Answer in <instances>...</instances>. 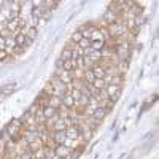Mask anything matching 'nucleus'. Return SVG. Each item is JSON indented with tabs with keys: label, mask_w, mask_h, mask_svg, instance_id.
<instances>
[{
	"label": "nucleus",
	"mask_w": 159,
	"mask_h": 159,
	"mask_svg": "<svg viewBox=\"0 0 159 159\" xmlns=\"http://www.w3.org/2000/svg\"><path fill=\"white\" fill-rule=\"evenodd\" d=\"M91 72H92V75H94L96 78H102V80H103V76H105V69L102 67L100 64L92 65V67H91Z\"/></svg>",
	"instance_id": "ddd939ff"
},
{
	"label": "nucleus",
	"mask_w": 159,
	"mask_h": 159,
	"mask_svg": "<svg viewBox=\"0 0 159 159\" xmlns=\"http://www.w3.org/2000/svg\"><path fill=\"white\" fill-rule=\"evenodd\" d=\"M80 49H88V48H91V40H88V38H81V40H80V43L76 45Z\"/></svg>",
	"instance_id": "4be33fe9"
},
{
	"label": "nucleus",
	"mask_w": 159,
	"mask_h": 159,
	"mask_svg": "<svg viewBox=\"0 0 159 159\" xmlns=\"http://www.w3.org/2000/svg\"><path fill=\"white\" fill-rule=\"evenodd\" d=\"M59 59H61L62 62H64V61H69V59H73V49H72L70 46L65 45V46L62 48V51H61Z\"/></svg>",
	"instance_id": "f8f14e48"
},
{
	"label": "nucleus",
	"mask_w": 159,
	"mask_h": 159,
	"mask_svg": "<svg viewBox=\"0 0 159 159\" xmlns=\"http://www.w3.org/2000/svg\"><path fill=\"white\" fill-rule=\"evenodd\" d=\"M42 147H45V145L40 142V139H37L35 142H30V143H27V150L30 151V153H35L37 150H40Z\"/></svg>",
	"instance_id": "dca6fc26"
},
{
	"label": "nucleus",
	"mask_w": 159,
	"mask_h": 159,
	"mask_svg": "<svg viewBox=\"0 0 159 159\" xmlns=\"http://www.w3.org/2000/svg\"><path fill=\"white\" fill-rule=\"evenodd\" d=\"M65 129H67V127H65V124H64V119H57V121L54 123V126H52L51 127V130L49 132H56V130H65Z\"/></svg>",
	"instance_id": "6ab92c4d"
},
{
	"label": "nucleus",
	"mask_w": 159,
	"mask_h": 159,
	"mask_svg": "<svg viewBox=\"0 0 159 159\" xmlns=\"http://www.w3.org/2000/svg\"><path fill=\"white\" fill-rule=\"evenodd\" d=\"M54 75L59 78V81L62 83V84H72L73 83V80H75V76H73V72H65V70H56L54 72Z\"/></svg>",
	"instance_id": "7ed1b4c3"
},
{
	"label": "nucleus",
	"mask_w": 159,
	"mask_h": 159,
	"mask_svg": "<svg viewBox=\"0 0 159 159\" xmlns=\"http://www.w3.org/2000/svg\"><path fill=\"white\" fill-rule=\"evenodd\" d=\"M65 130H56V132H51V142L54 145H64L65 142Z\"/></svg>",
	"instance_id": "39448f33"
},
{
	"label": "nucleus",
	"mask_w": 159,
	"mask_h": 159,
	"mask_svg": "<svg viewBox=\"0 0 159 159\" xmlns=\"http://www.w3.org/2000/svg\"><path fill=\"white\" fill-rule=\"evenodd\" d=\"M108 115H110V111H108V110H105V108L99 107L94 113H92V116H91V118H94V119H97V121H100V123H102V121H103V119L107 118Z\"/></svg>",
	"instance_id": "9d476101"
},
{
	"label": "nucleus",
	"mask_w": 159,
	"mask_h": 159,
	"mask_svg": "<svg viewBox=\"0 0 159 159\" xmlns=\"http://www.w3.org/2000/svg\"><path fill=\"white\" fill-rule=\"evenodd\" d=\"M10 56H8V52L7 51H0V61H7Z\"/></svg>",
	"instance_id": "393cba45"
},
{
	"label": "nucleus",
	"mask_w": 159,
	"mask_h": 159,
	"mask_svg": "<svg viewBox=\"0 0 159 159\" xmlns=\"http://www.w3.org/2000/svg\"><path fill=\"white\" fill-rule=\"evenodd\" d=\"M34 116H35L37 124H45V123H46V118H45V115H43V110H42V108H38V111H37Z\"/></svg>",
	"instance_id": "aec40b11"
},
{
	"label": "nucleus",
	"mask_w": 159,
	"mask_h": 159,
	"mask_svg": "<svg viewBox=\"0 0 159 159\" xmlns=\"http://www.w3.org/2000/svg\"><path fill=\"white\" fill-rule=\"evenodd\" d=\"M21 137H22V140H24L25 143H30V142H35V140L38 139V134H37V132H32V130H24V129H22Z\"/></svg>",
	"instance_id": "6e6552de"
},
{
	"label": "nucleus",
	"mask_w": 159,
	"mask_h": 159,
	"mask_svg": "<svg viewBox=\"0 0 159 159\" xmlns=\"http://www.w3.org/2000/svg\"><path fill=\"white\" fill-rule=\"evenodd\" d=\"M19 157H21V159H32V153L27 150V151H24V153H22Z\"/></svg>",
	"instance_id": "b1692460"
},
{
	"label": "nucleus",
	"mask_w": 159,
	"mask_h": 159,
	"mask_svg": "<svg viewBox=\"0 0 159 159\" xmlns=\"http://www.w3.org/2000/svg\"><path fill=\"white\" fill-rule=\"evenodd\" d=\"M107 29H108V34H110V38H111V40L127 35V29H126L124 21H116V22L107 25Z\"/></svg>",
	"instance_id": "f257e3e1"
},
{
	"label": "nucleus",
	"mask_w": 159,
	"mask_h": 159,
	"mask_svg": "<svg viewBox=\"0 0 159 159\" xmlns=\"http://www.w3.org/2000/svg\"><path fill=\"white\" fill-rule=\"evenodd\" d=\"M65 137H67V139H72V140L81 139V135H80V127H78L76 124L67 127V129H65Z\"/></svg>",
	"instance_id": "423d86ee"
},
{
	"label": "nucleus",
	"mask_w": 159,
	"mask_h": 159,
	"mask_svg": "<svg viewBox=\"0 0 159 159\" xmlns=\"http://www.w3.org/2000/svg\"><path fill=\"white\" fill-rule=\"evenodd\" d=\"M70 153H72V150H69L67 147H64V145H56L54 147V154L57 157H67Z\"/></svg>",
	"instance_id": "9b49d317"
},
{
	"label": "nucleus",
	"mask_w": 159,
	"mask_h": 159,
	"mask_svg": "<svg viewBox=\"0 0 159 159\" xmlns=\"http://www.w3.org/2000/svg\"><path fill=\"white\" fill-rule=\"evenodd\" d=\"M102 21L105 22V25H110V24H113V22H116L119 19H118V15L111 8H107V10H105V13H103V16H102Z\"/></svg>",
	"instance_id": "20e7f679"
},
{
	"label": "nucleus",
	"mask_w": 159,
	"mask_h": 159,
	"mask_svg": "<svg viewBox=\"0 0 159 159\" xmlns=\"http://www.w3.org/2000/svg\"><path fill=\"white\" fill-rule=\"evenodd\" d=\"M91 86L94 88L96 91H102V89H105V86H107V84H105V81H103L102 78H96L94 81H92V84H91Z\"/></svg>",
	"instance_id": "a211bd4d"
},
{
	"label": "nucleus",
	"mask_w": 159,
	"mask_h": 159,
	"mask_svg": "<svg viewBox=\"0 0 159 159\" xmlns=\"http://www.w3.org/2000/svg\"><path fill=\"white\" fill-rule=\"evenodd\" d=\"M48 107L59 110L62 107V97H56V96H49L48 97Z\"/></svg>",
	"instance_id": "1a4fd4ad"
},
{
	"label": "nucleus",
	"mask_w": 159,
	"mask_h": 159,
	"mask_svg": "<svg viewBox=\"0 0 159 159\" xmlns=\"http://www.w3.org/2000/svg\"><path fill=\"white\" fill-rule=\"evenodd\" d=\"M76 69V61L75 59H69V61H64L62 62V70L65 72H73Z\"/></svg>",
	"instance_id": "2eb2a0df"
},
{
	"label": "nucleus",
	"mask_w": 159,
	"mask_h": 159,
	"mask_svg": "<svg viewBox=\"0 0 159 159\" xmlns=\"http://www.w3.org/2000/svg\"><path fill=\"white\" fill-rule=\"evenodd\" d=\"M13 37H15V42H16V45H18V46H21V48H24V45H25V40H27V37H25V35H24L21 30H19L18 34H15Z\"/></svg>",
	"instance_id": "f3484780"
},
{
	"label": "nucleus",
	"mask_w": 159,
	"mask_h": 159,
	"mask_svg": "<svg viewBox=\"0 0 159 159\" xmlns=\"http://www.w3.org/2000/svg\"><path fill=\"white\" fill-rule=\"evenodd\" d=\"M0 51H5V38L0 37Z\"/></svg>",
	"instance_id": "a878e982"
},
{
	"label": "nucleus",
	"mask_w": 159,
	"mask_h": 159,
	"mask_svg": "<svg viewBox=\"0 0 159 159\" xmlns=\"http://www.w3.org/2000/svg\"><path fill=\"white\" fill-rule=\"evenodd\" d=\"M59 159H67V157H59Z\"/></svg>",
	"instance_id": "bb28decb"
},
{
	"label": "nucleus",
	"mask_w": 159,
	"mask_h": 159,
	"mask_svg": "<svg viewBox=\"0 0 159 159\" xmlns=\"http://www.w3.org/2000/svg\"><path fill=\"white\" fill-rule=\"evenodd\" d=\"M105 91H107V94L110 97V100L113 103H116L121 97V92H123V86H115V84H107L105 86Z\"/></svg>",
	"instance_id": "f03ea898"
},
{
	"label": "nucleus",
	"mask_w": 159,
	"mask_h": 159,
	"mask_svg": "<svg viewBox=\"0 0 159 159\" xmlns=\"http://www.w3.org/2000/svg\"><path fill=\"white\" fill-rule=\"evenodd\" d=\"M42 110H43V115H45V118H46V119L52 118V116H54V115L57 113V110H54V108H51V107H48V105H46V107H43Z\"/></svg>",
	"instance_id": "412c9836"
},
{
	"label": "nucleus",
	"mask_w": 159,
	"mask_h": 159,
	"mask_svg": "<svg viewBox=\"0 0 159 159\" xmlns=\"http://www.w3.org/2000/svg\"><path fill=\"white\" fill-rule=\"evenodd\" d=\"M89 40H91V42H105V38H103V35H102V32H100L99 27H96L94 30L91 32Z\"/></svg>",
	"instance_id": "4468645a"
},
{
	"label": "nucleus",
	"mask_w": 159,
	"mask_h": 159,
	"mask_svg": "<svg viewBox=\"0 0 159 159\" xmlns=\"http://www.w3.org/2000/svg\"><path fill=\"white\" fill-rule=\"evenodd\" d=\"M105 46V42H91V49L92 51H100Z\"/></svg>",
	"instance_id": "5701e85b"
},
{
	"label": "nucleus",
	"mask_w": 159,
	"mask_h": 159,
	"mask_svg": "<svg viewBox=\"0 0 159 159\" xmlns=\"http://www.w3.org/2000/svg\"><path fill=\"white\" fill-rule=\"evenodd\" d=\"M62 105L67 110H73L75 107H76V102L73 100V97L69 94V92H65V94L62 96Z\"/></svg>",
	"instance_id": "0eeeda50"
}]
</instances>
